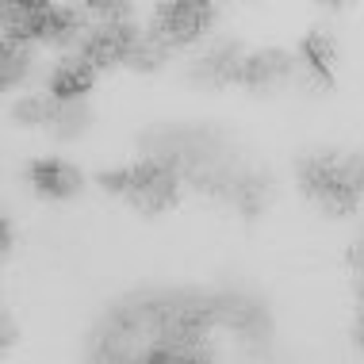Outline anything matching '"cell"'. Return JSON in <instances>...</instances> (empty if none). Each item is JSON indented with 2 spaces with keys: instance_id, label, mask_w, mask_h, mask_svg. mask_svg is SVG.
I'll return each mask as SVG.
<instances>
[{
  "instance_id": "cell-8",
  "label": "cell",
  "mask_w": 364,
  "mask_h": 364,
  "mask_svg": "<svg viewBox=\"0 0 364 364\" xmlns=\"http://www.w3.org/2000/svg\"><path fill=\"white\" fill-rule=\"evenodd\" d=\"M245 54L238 43H226V46H215L211 54H203L196 62L192 77L196 81H208V85H238L242 81V65H245Z\"/></svg>"
},
{
  "instance_id": "cell-1",
  "label": "cell",
  "mask_w": 364,
  "mask_h": 364,
  "mask_svg": "<svg viewBox=\"0 0 364 364\" xmlns=\"http://www.w3.org/2000/svg\"><path fill=\"white\" fill-rule=\"evenodd\" d=\"M299 188L330 215H349L364 196L360 154H314L299 161Z\"/></svg>"
},
{
  "instance_id": "cell-6",
  "label": "cell",
  "mask_w": 364,
  "mask_h": 364,
  "mask_svg": "<svg viewBox=\"0 0 364 364\" xmlns=\"http://www.w3.org/2000/svg\"><path fill=\"white\" fill-rule=\"evenodd\" d=\"M92 85H96V70L81 54H73V58H62V62L54 65L50 81H46V92H50L54 100H62V104H77V100L88 96Z\"/></svg>"
},
{
  "instance_id": "cell-17",
  "label": "cell",
  "mask_w": 364,
  "mask_h": 364,
  "mask_svg": "<svg viewBox=\"0 0 364 364\" xmlns=\"http://www.w3.org/2000/svg\"><path fill=\"white\" fill-rule=\"evenodd\" d=\"M353 338H357V346H360V353H364V311L357 314V326H353Z\"/></svg>"
},
{
  "instance_id": "cell-4",
  "label": "cell",
  "mask_w": 364,
  "mask_h": 364,
  "mask_svg": "<svg viewBox=\"0 0 364 364\" xmlns=\"http://www.w3.org/2000/svg\"><path fill=\"white\" fill-rule=\"evenodd\" d=\"M142 35L146 31L139 27V19H131V23H88V31L77 43V54L96 73H104V70H115V65H127V58H131Z\"/></svg>"
},
{
  "instance_id": "cell-15",
  "label": "cell",
  "mask_w": 364,
  "mask_h": 364,
  "mask_svg": "<svg viewBox=\"0 0 364 364\" xmlns=\"http://www.w3.org/2000/svg\"><path fill=\"white\" fill-rule=\"evenodd\" d=\"M0 253H12V223H8V215L0 219Z\"/></svg>"
},
{
  "instance_id": "cell-12",
  "label": "cell",
  "mask_w": 364,
  "mask_h": 364,
  "mask_svg": "<svg viewBox=\"0 0 364 364\" xmlns=\"http://www.w3.org/2000/svg\"><path fill=\"white\" fill-rule=\"evenodd\" d=\"M58 112H62V100H54L50 92H35L12 104V119L23 127H54Z\"/></svg>"
},
{
  "instance_id": "cell-3",
  "label": "cell",
  "mask_w": 364,
  "mask_h": 364,
  "mask_svg": "<svg viewBox=\"0 0 364 364\" xmlns=\"http://www.w3.org/2000/svg\"><path fill=\"white\" fill-rule=\"evenodd\" d=\"M215 4H203V0H169V4H157L154 19H150V31L157 38L181 50V46H192L196 38H203L215 23Z\"/></svg>"
},
{
  "instance_id": "cell-18",
  "label": "cell",
  "mask_w": 364,
  "mask_h": 364,
  "mask_svg": "<svg viewBox=\"0 0 364 364\" xmlns=\"http://www.w3.org/2000/svg\"><path fill=\"white\" fill-rule=\"evenodd\" d=\"M357 295H360V303H364V277H357Z\"/></svg>"
},
{
  "instance_id": "cell-10",
  "label": "cell",
  "mask_w": 364,
  "mask_h": 364,
  "mask_svg": "<svg viewBox=\"0 0 364 364\" xmlns=\"http://www.w3.org/2000/svg\"><path fill=\"white\" fill-rule=\"evenodd\" d=\"M299 62L318 73L322 81H330L333 62H338V43H333L326 31H311L307 38H303V46H299Z\"/></svg>"
},
{
  "instance_id": "cell-5",
  "label": "cell",
  "mask_w": 364,
  "mask_h": 364,
  "mask_svg": "<svg viewBox=\"0 0 364 364\" xmlns=\"http://www.w3.org/2000/svg\"><path fill=\"white\" fill-rule=\"evenodd\" d=\"M27 181H31V188L43 200H70V196L85 188L81 169L62 161V157H38V161H31L27 165Z\"/></svg>"
},
{
  "instance_id": "cell-9",
  "label": "cell",
  "mask_w": 364,
  "mask_h": 364,
  "mask_svg": "<svg viewBox=\"0 0 364 364\" xmlns=\"http://www.w3.org/2000/svg\"><path fill=\"white\" fill-rule=\"evenodd\" d=\"M295 70V58L288 50H257V54H250L245 58V65H242V81L238 85H272V81H284Z\"/></svg>"
},
{
  "instance_id": "cell-14",
  "label": "cell",
  "mask_w": 364,
  "mask_h": 364,
  "mask_svg": "<svg viewBox=\"0 0 364 364\" xmlns=\"http://www.w3.org/2000/svg\"><path fill=\"white\" fill-rule=\"evenodd\" d=\"M88 127V107L77 100V104H62V112H58V119H54V139H77Z\"/></svg>"
},
{
  "instance_id": "cell-2",
  "label": "cell",
  "mask_w": 364,
  "mask_h": 364,
  "mask_svg": "<svg viewBox=\"0 0 364 364\" xmlns=\"http://www.w3.org/2000/svg\"><path fill=\"white\" fill-rule=\"evenodd\" d=\"M181 169L165 157H146L139 165H127V196L123 200L131 208H139L146 215H157L165 208H173L181 196Z\"/></svg>"
},
{
  "instance_id": "cell-13",
  "label": "cell",
  "mask_w": 364,
  "mask_h": 364,
  "mask_svg": "<svg viewBox=\"0 0 364 364\" xmlns=\"http://www.w3.org/2000/svg\"><path fill=\"white\" fill-rule=\"evenodd\" d=\"M173 58V46L165 43V38H157L154 31H146L139 38V46L131 50V58H127V70H134V73H157L165 62Z\"/></svg>"
},
{
  "instance_id": "cell-7",
  "label": "cell",
  "mask_w": 364,
  "mask_h": 364,
  "mask_svg": "<svg viewBox=\"0 0 364 364\" xmlns=\"http://www.w3.org/2000/svg\"><path fill=\"white\" fill-rule=\"evenodd\" d=\"M50 16V4L43 0H23V4H4V38L8 43H43V27Z\"/></svg>"
},
{
  "instance_id": "cell-16",
  "label": "cell",
  "mask_w": 364,
  "mask_h": 364,
  "mask_svg": "<svg viewBox=\"0 0 364 364\" xmlns=\"http://www.w3.org/2000/svg\"><path fill=\"white\" fill-rule=\"evenodd\" d=\"M16 341V326H12V314H4V349Z\"/></svg>"
},
{
  "instance_id": "cell-11",
  "label": "cell",
  "mask_w": 364,
  "mask_h": 364,
  "mask_svg": "<svg viewBox=\"0 0 364 364\" xmlns=\"http://www.w3.org/2000/svg\"><path fill=\"white\" fill-rule=\"evenodd\" d=\"M31 65H35V46L0 38V85L16 88L27 73H31Z\"/></svg>"
}]
</instances>
